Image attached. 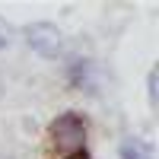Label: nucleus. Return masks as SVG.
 Instances as JSON below:
<instances>
[{"mask_svg": "<svg viewBox=\"0 0 159 159\" xmlns=\"http://www.w3.org/2000/svg\"><path fill=\"white\" fill-rule=\"evenodd\" d=\"M51 140L61 153H76L86 147V127L76 115H61L54 124H51Z\"/></svg>", "mask_w": 159, "mask_h": 159, "instance_id": "1", "label": "nucleus"}, {"mask_svg": "<svg viewBox=\"0 0 159 159\" xmlns=\"http://www.w3.org/2000/svg\"><path fill=\"white\" fill-rule=\"evenodd\" d=\"M22 35H25V42H29V48L35 54H42V57H57L61 54L64 38H61L57 25H51V22H29L22 29Z\"/></svg>", "mask_w": 159, "mask_h": 159, "instance_id": "2", "label": "nucleus"}, {"mask_svg": "<svg viewBox=\"0 0 159 159\" xmlns=\"http://www.w3.org/2000/svg\"><path fill=\"white\" fill-rule=\"evenodd\" d=\"M121 159H153V150L147 147L143 140H124L121 143Z\"/></svg>", "mask_w": 159, "mask_h": 159, "instance_id": "3", "label": "nucleus"}, {"mask_svg": "<svg viewBox=\"0 0 159 159\" xmlns=\"http://www.w3.org/2000/svg\"><path fill=\"white\" fill-rule=\"evenodd\" d=\"M13 38H16V29H13L7 19H0V48H10Z\"/></svg>", "mask_w": 159, "mask_h": 159, "instance_id": "4", "label": "nucleus"}, {"mask_svg": "<svg viewBox=\"0 0 159 159\" xmlns=\"http://www.w3.org/2000/svg\"><path fill=\"white\" fill-rule=\"evenodd\" d=\"M150 99H153V105L159 102V70L156 67L150 70Z\"/></svg>", "mask_w": 159, "mask_h": 159, "instance_id": "5", "label": "nucleus"}, {"mask_svg": "<svg viewBox=\"0 0 159 159\" xmlns=\"http://www.w3.org/2000/svg\"><path fill=\"white\" fill-rule=\"evenodd\" d=\"M67 159H86V156H67Z\"/></svg>", "mask_w": 159, "mask_h": 159, "instance_id": "6", "label": "nucleus"}]
</instances>
